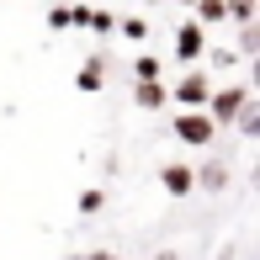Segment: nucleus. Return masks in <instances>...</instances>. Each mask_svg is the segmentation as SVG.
Here are the masks:
<instances>
[{
  "mask_svg": "<svg viewBox=\"0 0 260 260\" xmlns=\"http://www.w3.org/2000/svg\"><path fill=\"white\" fill-rule=\"evenodd\" d=\"M69 21H75V27H90V32H112V11H85V6H80V11H69Z\"/></svg>",
  "mask_w": 260,
  "mask_h": 260,
  "instance_id": "obj_5",
  "label": "nucleus"
},
{
  "mask_svg": "<svg viewBox=\"0 0 260 260\" xmlns=\"http://www.w3.org/2000/svg\"><path fill=\"white\" fill-rule=\"evenodd\" d=\"M154 260H181V255H170V250H165V255H154Z\"/></svg>",
  "mask_w": 260,
  "mask_h": 260,
  "instance_id": "obj_17",
  "label": "nucleus"
},
{
  "mask_svg": "<svg viewBox=\"0 0 260 260\" xmlns=\"http://www.w3.org/2000/svg\"><path fill=\"white\" fill-rule=\"evenodd\" d=\"M244 106H250V90H244V85H223L218 96L207 101V122H212V127H218V122H234Z\"/></svg>",
  "mask_w": 260,
  "mask_h": 260,
  "instance_id": "obj_1",
  "label": "nucleus"
},
{
  "mask_svg": "<svg viewBox=\"0 0 260 260\" xmlns=\"http://www.w3.org/2000/svg\"><path fill=\"white\" fill-rule=\"evenodd\" d=\"M48 27H53V32L69 27V6H53V11H48Z\"/></svg>",
  "mask_w": 260,
  "mask_h": 260,
  "instance_id": "obj_15",
  "label": "nucleus"
},
{
  "mask_svg": "<svg viewBox=\"0 0 260 260\" xmlns=\"http://www.w3.org/2000/svg\"><path fill=\"white\" fill-rule=\"evenodd\" d=\"M159 186H165L170 197H191V191H197V186H191V170H186V165H165V170H159Z\"/></svg>",
  "mask_w": 260,
  "mask_h": 260,
  "instance_id": "obj_3",
  "label": "nucleus"
},
{
  "mask_svg": "<svg viewBox=\"0 0 260 260\" xmlns=\"http://www.w3.org/2000/svg\"><path fill=\"white\" fill-rule=\"evenodd\" d=\"M212 133H218V127L207 122V112H175V138H181V144L207 149V144H212Z\"/></svg>",
  "mask_w": 260,
  "mask_h": 260,
  "instance_id": "obj_2",
  "label": "nucleus"
},
{
  "mask_svg": "<svg viewBox=\"0 0 260 260\" xmlns=\"http://www.w3.org/2000/svg\"><path fill=\"white\" fill-rule=\"evenodd\" d=\"M85 260H117V255H106V250H101V255H85Z\"/></svg>",
  "mask_w": 260,
  "mask_h": 260,
  "instance_id": "obj_16",
  "label": "nucleus"
},
{
  "mask_svg": "<svg viewBox=\"0 0 260 260\" xmlns=\"http://www.w3.org/2000/svg\"><path fill=\"white\" fill-rule=\"evenodd\" d=\"M133 75H138V85H159V58H154V53H144V58L133 64Z\"/></svg>",
  "mask_w": 260,
  "mask_h": 260,
  "instance_id": "obj_8",
  "label": "nucleus"
},
{
  "mask_svg": "<svg viewBox=\"0 0 260 260\" xmlns=\"http://www.w3.org/2000/svg\"><path fill=\"white\" fill-rule=\"evenodd\" d=\"M239 127H244V133H250V138L260 133V112H255V106H244V112H239Z\"/></svg>",
  "mask_w": 260,
  "mask_h": 260,
  "instance_id": "obj_14",
  "label": "nucleus"
},
{
  "mask_svg": "<svg viewBox=\"0 0 260 260\" xmlns=\"http://www.w3.org/2000/svg\"><path fill=\"white\" fill-rule=\"evenodd\" d=\"M133 101L154 112V106H165V90H159V85H138V90H133Z\"/></svg>",
  "mask_w": 260,
  "mask_h": 260,
  "instance_id": "obj_11",
  "label": "nucleus"
},
{
  "mask_svg": "<svg viewBox=\"0 0 260 260\" xmlns=\"http://www.w3.org/2000/svg\"><path fill=\"white\" fill-rule=\"evenodd\" d=\"M175 101H186V106L207 101V75H186L181 85H175Z\"/></svg>",
  "mask_w": 260,
  "mask_h": 260,
  "instance_id": "obj_6",
  "label": "nucleus"
},
{
  "mask_svg": "<svg viewBox=\"0 0 260 260\" xmlns=\"http://www.w3.org/2000/svg\"><path fill=\"white\" fill-rule=\"evenodd\" d=\"M101 207H106V191H96V186L80 191V212H85V218H90V212H101Z\"/></svg>",
  "mask_w": 260,
  "mask_h": 260,
  "instance_id": "obj_12",
  "label": "nucleus"
},
{
  "mask_svg": "<svg viewBox=\"0 0 260 260\" xmlns=\"http://www.w3.org/2000/svg\"><path fill=\"white\" fill-rule=\"evenodd\" d=\"M122 32H127L133 43H144V38H149V21H144V16H127V21H122Z\"/></svg>",
  "mask_w": 260,
  "mask_h": 260,
  "instance_id": "obj_13",
  "label": "nucleus"
},
{
  "mask_svg": "<svg viewBox=\"0 0 260 260\" xmlns=\"http://www.w3.org/2000/svg\"><path fill=\"white\" fill-rule=\"evenodd\" d=\"M191 186H202V191H223V186H229V170H223L218 159H207L202 170L191 175Z\"/></svg>",
  "mask_w": 260,
  "mask_h": 260,
  "instance_id": "obj_4",
  "label": "nucleus"
},
{
  "mask_svg": "<svg viewBox=\"0 0 260 260\" xmlns=\"http://www.w3.org/2000/svg\"><path fill=\"white\" fill-rule=\"evenodd\" d=\"M175 53H181V58H197V53H202V27H197V21L175 32Z\"/></svg>",
  "mask_w": 260,
  "mask_h": 260,
  "instance_id": "obj_7",
  "label": "nucleus"
},
{
  "mask_svg": "<svg viewBox=\"0 0 260 260\" xmlns=\"http://www.w3.org/2000/svg\"><path fill=\"white\" fill-rule=\"evenodd\" d=\"M197 21H229V6H223V0H202V6H197Z\"/></svg>",
  "mask_w": 260,
  "mask_h": 260,
  "instance_id": "obj_10",
  "label": "nucleus"
},
{
  "mask_svg": "<svg viewBox=\"0 0 260 260\" xmlns=\"http://www.w3.org/2000/svg\"><path fill=\"white\" fill-rule=\"evenodd\" d=\"M101 69H106L101 58H90V64H85V69L75 75V85H80V90H101Z\"/></svg>",
  "mask_w": 260,
  "mask_h": 260,
  "instance_id": "obj_9",
  "label": "nucleus"
}]
</instances>
